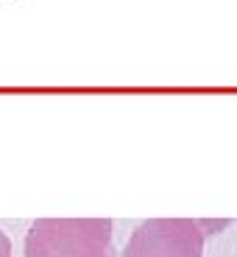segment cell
I'll return each mask as SVG.
<instances>
[{
  "label": "cell",
  "instance_id": "7a4b0ae2",
  "mask_svg": "<svg viewBox=\"0 0 237 257\" xmlns=\"http://www.w3.org/2000/svg\"><path fill=\"white\" fill-rule=\"evenodd\" d=\"M204 218H148L131 232L123 257H204Z\"/></svg>",
  "mask_w": 237,
  "mask_h": 257
},
{
  "label": "cell",
  "instance_id": "6da1fadb",
  "mask_svg": "<svg viewBox=\"0 0 237 257\" xmlns=\"http://www.w3.org/2000/svg\"><path fill=\"white\" fill-rule=\"evenodd\" d=\"M23 257H115L109 218H37Z\"/></svg>",
  "mask_w": 237,
  "mask_h": 257
},
{
  "label": "cell",
  "instance_id": "3957f363",
  "mask_svg": "<svg viewBox=\"0 0 237 257\" xmlns=\"http://www.w3.org/2000/svg\"><path fill=\"white\" fill-rule=\"evenodd\" d=\"M0 257H12V240L3 229H0Z\"/></svg>",
  "mask_w": 237,
  "mask_h": 257
}]
</instances>
